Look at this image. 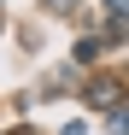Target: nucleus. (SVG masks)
Here are the masks:
<instances>
[{"mask_svg": "<svg viewBox=\"0 0 129 135\" xmlns=\"http://www.w3.org/2000/svg\"><path fill=\"white\" fill-rule=\"evenodd\" d=\"M106 12H112V18H129V0H106Z\"/></svg>", "mask_w": 129, "mask_h": 135, "instance_id": "1", "label": "nucleus"}, {"mask_svg": "<svg viewBox=\"0 0 129 135\" xmlns=\"http://www.w3.org/2000/svg\"><path fill=\"white\" fill-rule=\"evenodd\" d=\"M64 135H88V129H82V123H71V129H64Z\"/></svg>", "mask_w": 129, "mask_h": 135, "instance_id": "2", "label": "nucleus"}]
</instances>
